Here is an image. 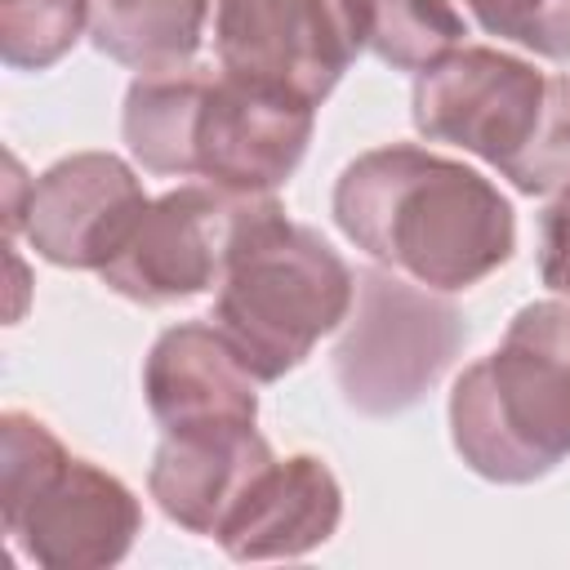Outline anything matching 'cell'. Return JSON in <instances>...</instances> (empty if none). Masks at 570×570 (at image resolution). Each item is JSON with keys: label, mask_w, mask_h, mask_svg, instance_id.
<instances>
[{"label": "cell", "mask_w": 570, "mask_h": 570, "mask_svg": "<svg viewBox=\"0 0 570 570\" xmlns=\"http://www.w3.org/2000/svg\"><path fill=\"white\" fill-rule=\"evenodd\" d=\"M334 223L379 267L454 294L499 272L517 249L512 200L472 165L419 142H387L343 165Z\"/></svg>", "instance_id": "6da1fadb"}, {"label": "cell", "mask_w": 570, "mask_h": 570, "mask_svg": "<svg viewBox=\"0 0 570 570\" xmlns=\"http://www.w3.org/2000/svg\"><path fill=\"white\" fill-rule=\"evenodd\" d=\"M316 102L227 67L138 76L120 134L129 156L160 178H200L240 196H272L307 156Z\"/></svg>", "instance_id": "7a4b0ae2"}, {"label": "cell", "mask_w": 570, "mask_h": 570, "mask_svg": "<svg viewBox=\"0 0 570 570\" xmlns=\"http://www.w3.org/2000/svg\"><path fill=\"white\" fill-rule=\"evenodd\" d=\"M352 298L356 276L343 254L316 227L294 223L276 196H258L236 227L209 321L258 383H276L347 321Z\"/></svg>", "instance_id": "3957f363"}, {"label": "cell", "mask_w": 570, "mask_h": 570, "mask_svg": "<svg viewBox=\"0 0 570 570\" xmlns=\"http://www.w3.org/2000/svg\"><path fill=\"white\" fill-rule=\"evenodd\" d=\"M410 116L428 142L463 147L525 196L570 191V76L459 45L414 76Z\"/></svg>", "instance_id": "277c9868"}, {"label": "cell", "mask_w": 570, "mask_h": 570, "mask_svg": "<svg viewBox=\"0 0 570 570\" xmlns=\"http://www.w3.org/2000/svg\"><path fill=\"white\" fill-rule=\"evenodd\" d=\"M450 441L499 485L539 481L570 454V298L525 303L499 347L454 379Z\"/></svg>", "instance_id": "5b68a950"}, {"label": "cell", "mask_w": 570, "mask_h": 570, "mask_svg": "<svg viewBox=\"0 0 570 570\" xmlns=\"http://www.w3.org/2000/svg\"><path fill=\"white\" fill-rule=\"evenodd\" d=\"M0 525L18 557L45 570H98L129 557L142 508L134 490L71 454L27 410L0 414Z\"/></svg>", "instance_id": "8992f818"}, {"label": "cell", "mask_w": 570, "mask_h": 570, "mask_svg": "<svg viewBox=\"0 0 570 570\" xmlns=\"http://www.w3.org/2000/svg\"><path fill=\"white\" fill-rule=\"evenodd\" d=\"M463 343V312L441 289L392 267H365L334 343V383L352 410L387 419L419 405Z\"/></svg>", "instance_id": "52a82bcc"}, {"label": "cell", "mask_w": 570, "mask_h": 570, "mask_svg": "<svg viewBox=\"0 0 570 570\" xmlns=\"http://www.w3.org/2000/svg\"><path fill=\"white\" fill-rule=\"evenodd\" d=\"M258 196L223 191L214 183H183L156 196L125 249L98 272L102 285L129 303L165 307L218 289L236 227Z\"/></svg>", "instance_id": "ba28073f"}, {"label": "cell", "mask_w": 570, "mask_h": 570, "mask_svg": "<svg viewBox=\"0 0 570 570\" xmlns=\"http://www.w3.org/2000/svg\"><path fill=\"white\" fill-rule=\"evenodd\" d=\"M214 58L325 102L361 53L352 0H209Z\"/></svg>", "instance_id": "9c48e42d"}, {"label": "cell", "mask_w": 570, "mask_h": 570, "mask_svg": "<svg viewBox=\"0 0 570 570\" xmlns=\"http://www.w3.org/2000/svg\"><path fill=\"white\" fill-rule=\"evenodd\" d=\"M147 205L142 178L120 156L76 151L31 183L22 236L53 267L102 272L134 236Z\"/></svg>", "instance_id": "30bf717a"}, {"label": "cell", "mask_w": 570, "mask_h": 570, "mask_svg": "<svg viewBox=\"0 0 570 570\" xmlns=\"http://www.w3.org/2000/svg\"><path fill=\"white\" fill-rule=\"evenodd\" d=\"M142 396L160 432L249 428L258 419V379L214 321L169 325L151 343Z\"/></svg>", "instance_id": "8fae6325"}, {"label": "cell", "mask_w": 570, "mask_h": 570, "mask_svg": "<svg viewBox=\"0 0 570 570\" xmlns=\"http://www.w3.org/2000/svg\"><path fill=\"white\" fill-rule=\"evenodd\" d=\"M338 521L343 490L330 463L316 454H272L240 490L214 539L236 561H281L321 548Z\"/></svg>", "instance_id": "7c38bea8"}, {"label": "cell", "mask_w": 570, "mask_h": 570, "mask_svg": "<svg viewBox=\"0 0 570 570\" xmlns=\"http://www.w3.org/2000/svg\"><path fill=\"white\" fill-rule=\"evenodd\" d=\"M267 459L272 445L254 423L165 432L151 454L147 490L169 521L214 539V530L223 525V517L232 512V503Z\"/></svg>", "instance_id": "4fadbf2b"}, {"label": "cell", "mask_w": 570, "mask_h": 570, "mask_svg": "<svg viewBox=\"0 0 570 570\" xmlns=\"http://www.w3.org/2000/svg\"><path fill=\"white\" fill-rule=\"evenodd\" d=\"M209 31V0H89L85 36L138 76L187 67Z\"/></svg>", "instance_id": "5bb4252c"}, {"label": "cell", "mask_w": 570, "mask_h": 570, "mask_svg": "<svg viewBox=\"0 0 570 570\" xmlns=\"http://www.w3.org/2000/svg\"><path fill=\"white\" fill-rule=\"evenodd\" d=\"M352 13L361 49L396 71H423L468 36L454 0H352Z\"/></svg>", "instance_id": "9a60e30c"}, {"label": "cell", "mask_w": 570, "mask_h": 570, "mask_svg": "<svg viewBox=\"0 0 570 570\" xmlns=\"http://www.w3.org/2000/svg\"><path fill=\"white\" fill-rule=\"evenodd\" d=\"M89 0H0V58L13 71H49L85 36Z\"/></svg>", "instance_id": "2e32d148"}, {"label": "cell", "mask_w": 570, "mask_h": 570, "mask_svg": "<svg viewBox=\"0 0 570 570\" xmlns=\"http://www.w3.org/2000/svg\"><path fill=\"white\" fill-rule=\"evenodd\" d=\"M481 31L548 62H570V0H463Z\"/></svg>", "instance_id": "e0dca14e"}, {"label": "cell", "mask_w": 570, "mask_h": 570, "mask_svg": "<svg viewBox=\"0 0 570 570\" xmlns=\"http://www.w3.org/2000/svg\"><path fill=\"white\" fill-rule=\"evenodd\" d=\"M539 276L552 294L570 298V191L552 196L539 218Z\"/></svg>", "instance_id": "ac0fdd59"}, {"label": "cell", "mask_w": 570, "mask_h": 570, "mask_svg": "<svg viewBox=\"0 0 570 570\" xmlns=\"http://www.w3.org/2000/svg\"><path fill=\"white\" fill-rule=\"evenodd\" d=\"M31 183L22 174V160L9 151L4 156V240L22 236V223H27V200H31Z\"/></svg>", "instance_id": "d6986e66"}, {"label": "cell", "mask_w": 570, "mask_h": 570, "mask_svg": "<svg viewBox=\"0 0 570 570\" xmlns=\"http://www.w3.org/2000/svg\"><path fill=\"white\" fill-rule=\"evenodd\" d=\"M4 249H9V276H13V303H9V321H18V316H22V303H27V267H22L18 249H13V240H4Z\"/></svg>", "instance_id": "ffe728a7"}]
</instances>
